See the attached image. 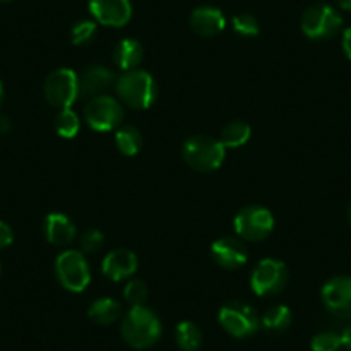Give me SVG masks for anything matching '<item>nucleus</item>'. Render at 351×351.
Here are the masks:
<instances>
[{
	"label": "nucleus",
	"mask_w": 351,
	"mask_h": 351,
	"mask_svg": "<svg viewBox=\"0 0 351 351\" xmlns=\"http://www.w3.org/2000/svg\"><path fill=\"white\" fill-rule=\"evenodd\" d=\"M47 102L59 110L71 109L74 102L80 99V83L77 74L69 67H59L47 76L43 84Z\"/></svg>",
	"instance_id": "6e6552de"
},
{
	"label": "nucleus",
	"mask_w": 351,
	"mask_h": 351,
	"mask_svg": "<svg viewBox=\"0 0 351 351\" xmlns=\"http://www.w3.org/2000/svg\"><path fill=\"white\" fill-rule=\"evenodd\" d=\"M114 141H116L117 150L126 157H133L143 147V136H141L140 130L134 126H119L114 134Z\"/></svg>",
	"instance_id": "412c9836"
},
{
	"label": "nucleus",
	"mask_w": 351,
	"mask_h": 351,
	"mask_svg": "<svg viewBox=\"0 0 351 351\" xmlns=\"http://www.w3.org/2000/svg\"><path fill=\"white\" fill-rule=\"evenodd\" d=\"M219 324L226 332L231 334L232 337H238V339L252 336L262 326L256 310L250 303L239 302V300H232V302H228L221 306Z\"/></svg>",
	"instance_id": "39448f33"
},
{
	"label": "nucleus",
	"mask_w": 351,
	"mask_h": 351,
	"mask_svg": "<svg viewBox=\"0 0 351 351\" xmlns=\"http://www.w3.org/2000/svg\"><path fill=\"white\" fill-rule=\"evenodd\" d=\"M4 102V86H2V81H0V106Z\"/></svg>",
	"instance_id": "f704fd0d"
},
{
	"label": "nucleus",
	"mask_w": 351,
	"mask_h": 351,
	"mask_svg": "<svg viewBox=\"0 0 351 351\" xmlns=\"http://www.w3.org/2000/svg\"><path fill=\"white\" fill-rule=\"evenodd\" d=\"M148 298V288L140 279H131L124 288V300L131 306H143Z\"/></svg>",
	"instance_id": "cd10ccee"
},
{
	"label": "nucleus",
	"mask_w": 351,
	"mask_h": 351,
	"mask_svg": "<svg viewBox=\"0 0 351 351\" xmlns=\"http://www.w3.org/2000/svg\"><path fill=\"white\" fill-rule=\"evenodd\" d=\"M252 138V128L245 121H231L221 131V141L224 148H239Z\"/></svg>",
	"instance_id": "4be33fe9"
},
{
	"label": "nucleus",
	"mask_w": 351,
	"mask_h": 351,
	"mask_svg": "<svg viewBox=\"0 0 351 351\" xmlns=\"http://www.w3.org/2000/svg\"><path fill=\"white\" fill-rule=\"evenodd\" d=\"M324 306L330 315L343 320H351V278L336 276L324 285L320 291Z\"/></svg>",
	"instance_id": "9b49d317"
},
{
	"label": "nucleus",
	"mask_w": 351,
	"mask_h": 351,
	"mask_svg": "<svg viewBox=\"0 0 351 351\" xmlns=\"http://www.w3.org/2000/svg\"><path fill=\"white\" fill-rule=\"evenodd\" d=\"M123 315V306L114 298H99L88 308L90 320L99 326H112Z\"/></svg>",
	"instance_id": "6ab92c4d"
},
{
	"label": "nucleus",
	"mask_w": 351,
	"mask_h": 351,
	"mask_svg": "<svg viewBox=\"0 0 351 351\" xmlns=\"http://www.w3.org/2000/svg\"><path fill=\"white\" fill-rule=\"evenodd\" d=\"M343 18L329 4H313L303 12L302 32L310 40H329L341 32Z\"/></svg>",
	"instance_id": "423d86ee"
},
{
	"label": "nucleus",
	"mask_w": 351,
	"mask_h": 351,
	"mask_svg": "<svg viewBox=\"0 0 351 351\" xmlns=\"http://www.w3.org/2000/svg\"><path fill=\"white\" fill-rule=\"evenodd\" d=\"M293 322L291 308L286 305H272L271 308L265 310V313L260 319V324L267 332L281 334L289 329Z\"/></svg>",
	"instance_id": "aec40b11"
},
{
	"label": "nucleus",
	"mask_w": 351,
	"mask_h": 351,
	"mask_svg": "<svg viewBox=\"0 0 351 351\" xmlns=\"http://www.w3.org/2000/svg\"><path fill=\"white\" fill-rule=\"evenodd\" d=\"M11 131V121L0 114V134H8Z\"/></svg>",
	"instance_id": "473e14b6"
},
{
	"label": "nucleus",
	"mask_w": 351,
	"mask_h": 351,
	"mask_svg": "<svg viewBox=\"0 0 351 351\" xmlns=\"http://www.w3.org/2000/svg\"><path fill=\"white\" fill-rule=\"evenodd\" d=\"M117 77L114 73L107 67L95 64L90 66L77 76V83H80V97L84 99H93V97L106 95L109 88L116 86Z\"/></svg>",
	"instance_id": "4468645a"
},
{
	"label": "nucleus",
	"mask_w": 351,
	"mask_h": 351,
	"mask_svg": "<svg viewBox=\"0 0 351 351\" xmlns=\"http://www.w3.org/2000/svg\"><path fill=\"white\" fill-rule=\"evenodd\" d=\"M343 337L339 332L334 330H324L313 336L312 343H310V350L312 351H341L343 350Z\"/></svg>",
	"instance_id": "393cba45"
},
{
	"label": "nucleus",
	"mask_w": 351,
	"mask_h": 351,
	"mask_svg": "<svg viewBox=\"0 0 351 351\" xmlns=\"http://www.w3.org/2000/svg\"><path fill=\"white\" fill-rule=\"evenodd\" d=\"M0 2H11V0H0Z\"/></svg>",
	"instance_id": "e433bc0d"
},
{
	"label": "nucleus",
	"mask_w": 351,
	"mask_h": 351,
	"mask_svg": "<svg viewBox=\"0 0 351 351\" xmlns=\"http://www.w3.org/2000/svg\"><path fill=\"white\" fill-rule=\"evenodd\" d=\"M12 241H14V232H12L11 226L0 221V250L11 246Z\"/></svg>",
	"instance_id": "c756f323"
},
{
	"label": "nucleus",
	"mask_w": 351,
	"mask_h": 351,
	"mask_svg": "<svg viewBox=\"0 0 351 351\" xmlns=\"http://www.w3.org/2000/svg\"><path fill=\"white\" fill-rule=\"evenodd\" d=\"M116 92L121 102L131 109H148L157 100V83L143 69L126 71L116 81Z\"/></svg>",
	"instance_id": "f03ea898"
},
{
	"label": "nucleus",
	"mask_w": 351,
	"mask_h": 351,
	"mask_svg": "<svg viewBox=\"0 0 351 351\" xmlns=\"http://www.w3.org/2000/svg\"><path fill=\"white\" fill-rule=\"evenodd\" d=\"M212 260L217 263L219 267L234 269L243 267L248 260V250H246L245 243L241 238H232V236H224L212 243L210 246Z\"/></svg>",
	"instance_id": "ddd939ff"
},
{
	"label": "nucleus",
	"mask_w": 351,
	"mask_h": 351,
	"mask_svg": "<svg viewBox=\"0 0 351 351\" xmlns=\"http://www.w3.org/2000/svg\"><path fill=\"white\" fill-rule=\"evenodd\" d=\"M95 35L97 23L90 21V19H83V21H77L71 29V42L77 47H84L95 40Z\"/></svg>",
	"instance_id": "a878e982"
},
{
	"label": "nucleus",
	"mask_w": 351,
	"mask_h": 351,
	"mask_svg": "<svg viewBox=\"0 0 351 351\" xmlns=\"http://www.w3.org/2000/svg\"><path fill=\"white\" fill-rule=\"evenodd\" d=\"M56 278L64 289L81 293L92 281L90 265L80 250H66L56 260Z\"/></svg>",
	"instance_id": "20e7f679"
},
{
	"label": "nucleus",
	"mask_w": 351,
	"mask_h": 351,
	"mask_svg": "<svg viewBox=\"0 0 351 351\" xmlns=\"http://www.w3.org/2000/svg\"><path fill=\"white\" fill-rule=\"evenodd\" d=\"M88 9L97 23L110 28H123L133 16L130 0H90Z\"/></svg>",
	"instance_id": "f8f14e48"
},
{
	"label": "nucleus",
	"mask_w": 351,
	"mask_h": 351,
	"mask_svg": "<svg viewBox=\"0 0 351 351\" xmlns=\"http://www.w3.org/2000/svg\"><path fill=\"white\" fill-rule=\"evenodd\" d=\"M43 232L47 241L53 246H69L76 239V226L66 214L60 212H52L47 215L43 222Z\"/></svg>",
	"instance_id": "f3484780"
},
{
	"label": "nucleus",
	"mask_w": 351,
	"mask_h": 351,
	"mask_svg": "<svg viewBox=\"0 0 351 351\" xmlns=\"http://www.w3.org/2000/svg\"><path fill=\"white\" fill-rule=\"evenodd\" d=\"M104 241L106 236L99 231V229H86L83 234L80 236V250L81 253H97L104 248Z\"/></svg>",
	"instance_id": "c85d7f7f"
},
{
	"label": "nucleus",
	"mask_w": 351,
	"mask_h": 351,
	"mask_svg": "<svg viewBox=\"0 0 351 351\" xmlns=\"http://www.w3.org/2000/svg\"><path fill=\"white\" fill-rule=\"evenodd\" d=\"M341 47H343V52L348 59L351 60V28H346L343 32V38H341Z\"/></svg>",
	"instance_id": "7c9ffc66"
},
{
	"label": "nucleus",
	"mask_w": 351,
	"mask_h": 351,
	"mask_svg": "<svg viewBox=\"0 0 351 351\" xmlns=\"http://www.w3.org/2000/svg\"><path fill=\"white\" fill-rule=\"evenodd\" d=\"M336 2L343 11H351V0H336Z\"/></svg>",
	"instance_id": "72a5a7b5"
},
{
	"label": "nucleus",
	"mask_w": 351,
	"mask_h": 351,
	"mask_svg": "<svg viewBox=\"0 0 351 351\" xmlns=\"http://www.w3.org/2000/svg\"><path fill=\"white\" fill-rule=\"evenodd\" d=\"M121 336L134 350H147L160 339L162 324L154 310L131 306L121 320Z\"/></svg>",
	"instance_id": "f257e3e1"
},
{
	"label": "nucleus",
	"mask_w": 351,
	"mask_h": 351,
	"mask_svg": "<svg viewBox=\"0 0 351 351\" xmlns=\"http://www.w3.org/2000/svg\"><path fill=\"white\" fill-rule=\"evenodd\" d=\"M190 26L198 36L212 38L224 32L226 18L221 9L212 8V5H202L191 12Z\"/></svg>",
	"instance_id": "dca6fc26"
},
{
	"label": "nucleus",
	"mask_w": 351,
	"mask_h": 351,
	"mask_svg": "<svg viewBox=\"0 0 351 351\" xmlns=\"http://www.w3.org/2000/svg\"><path fill=\"white\" fill-rule=\"evenodd\" d=\"M348 221H350V224H351V204H350V207H348Z\"/></svg>",
	"instance_id": "c9c22d12"
},
{
	"label": "nucleus",
	"mask_w": 351,
	"mask_h": 351,
	"mask_svg": "<svg viewBox=\"0 0 351 351\" xmlns=\"http://www.w3.org/2000/svg\"><path fill=\"white\" fill-rule=\"evenodd\" d=\"M288 285V267L278 258H263L253 269L250 286L256 296H276Z\"/></svg>",
	"instance_id": "1a4fd4ad"
},
{
	"label": "nucleus",
	"mask_w": 351,
	"mask_h": 351,
	"mask_svg": "<svg viewBox=\"0 0 351 351\" xmlns=\"http://www.w3.org/2000/svg\"><path fill=\"white\" fill-rule=\"evenodd\" d=\"M176 343L181 351H198L204 343V334L197 324L191 320H183L176 327Z\"/></svg>",
	"instance_id": "5701e85b"
},
{
	"label": "nucleus",
	"mask_w": 351,
	"mask_h": 351,
	"mask_svg": "<svg viewBox=\"0 0 351 351\" xmlns=\"http://www.w3.org/2000/svg\"><path fill=\"white\" fill-rule=\"evenodd\" d=\"M123 107L117 99L110 95H99L88 100L84 107V121L92 130L106 133L114 131L123 123Z\"/></svg>",
	"instance_id": "9d476101"
},
{
	"label": "nucleus",
	"mask_w": 351,
	"mask_h": 351,
	"mask_svg": "<svg viewBox=\"0 0 351 351\" xmlns=\"http://www.w3.org/2000/svg\"><path fill=\"white\" fill-rule=\"evenodd\" d=\"M274 215L269 208L248 205L234 217V231L243 241H262L274 231Z\"/></svg>",
	"instance_id": "0eeeda50"
},
{
	"label": "nucleus",
	"mask_w": 351,
	"mask_h": 351,
	"mask_svg": "<svg viewBox=\"0 0 351 351\" xmlns=\"http://www.w3.org/2000/svg\"><path fill=\"white\" fill-rule=\"evenodd\" d=\"M341 337H343V346L346 348L348 351H351V324H348L346 327L341 332Z\"/></svg>",
	"instance_id": "2f4dec72"
},
{
	"label": "nucleus",
	"mask_w": 351,
	"mask_h": 351,
	"mask_svg": "<svg viewBox=\"0 0 351 351\" xmlns=\"http://www.w3.org/2000/svg\"><path fill=\"white\" fill-rule=\"evenodd\" d=\"M80 117L74 112L73 109H62L56 117V123H53V130L59 134L60 138H66V140H71V138L76 136L80 133Z\"/></svg>",
	"instance_id": "b1692460"
},
{
	"label": "nucleus",
	"mask_w": 351,
	"mask_h": 351,
	"mask_svg": "<svg viewBox=\"0 0 351 351\" xmlns=\"http://www.w3.org/2000/svg\"><path fill=\"white\" fill-rule=\"evenodd\" d=\"M183 158L191 169L198 172L217 171L226 158V148L217 138L207 134H195L183 145Z\"/></svg>",
	"instance_id": "7ed1b4c3"
},
{
	"label": "nucleus",
	"mask_w": 351,
	"mask_h": 351,
	"mask_svg": "<svg viewBox=\"0 0 351 351\" xmlns=\"http://www.w3.org/2000/svg\"><path fill=\"white\" fill-rule=\"evenodd\" d=\"M232 29L238 35L245 36V38H253V36L258 35L260 26L255 16L248 14V12H241V14H236L232 18Z\"/></svg>",
	"instance_id": "bb28decb"
},
{
	"label": "nucleus",
	"mask_w": 351,
	"mask_h": 351,
	"mask_svg": "<svg viewBox=\"0 0 351 351\" xmlns=\"http://www.w3.org/2000/svg\"><path fill=\"white\" fill-rule=\"evenodd\" d=\"M141 60H143V47L138 40L124 38L114 47V62L124 73L138 69Z\"/></svg>",
	"instance_id": "a211bd4d"
},
{
	"label": "nucleus",
	"mask_w": 351,
	"mask_h": 351,
	"mask_svg": "<svg viewBox=\"0 0 351 351\" xmlns=\"http://www.w3.org/2000/svg\"><path fill=\"white\" fill-rule=\"evenodd\" d=\"M138 271L136 253L128 248H116L106 255L102 260V272L110 281H124L133 278Z\"/></svg>",
	"instance_id": "2eb2a0df"
}]
</instances>
